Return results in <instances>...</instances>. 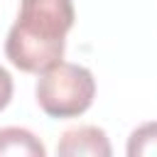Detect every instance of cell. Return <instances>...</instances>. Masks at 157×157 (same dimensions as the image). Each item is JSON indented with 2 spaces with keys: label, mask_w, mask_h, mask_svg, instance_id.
Masks as SVG:
<instances>
[{
  "label": "cell",
  "mask_w": 157,
  "mask_h": 157,
  "mask_svg": "<svg viewBox=\"0 0 157 157\" xmlns=\"http://www.w3.org/2000/svg\"><path fill=\"white\" fill-rule=\"evenodd\" d=\"M56 157H113L110 140L98 125H76L61 132Z\"/></svg>",
  "instance_id": "obj_3"
},
{
  "label": "cell",
  "mask_w": 157,
  "mask_h": 157,
  "mask_svg": "<svg viewBox=\"0 0 157 157\" xmlns=\"http://www.w3.org/2000/svg\"><path fill=\"white\" fill-rule=\"evenodd\" d=\"M0 157H47L44 142L27 128H0Z\"/></svg>",
  "instance_id": "obj_4"
},
{
  "label": "cell",
  "mask_w": 157,
  "mask_h": 157,
  "mask_svg": "<svg viewBox=\"0 0 157 157\" xmlns=\"http://www.w3.org/2000/svg\"><path fill=\"white\" fill-rule=\"evenodd\" d=\"M12 88H15V86H12L10 71L0 66V110L7 108V103H10V98H12Z\"/></svg>",
  "instance_id": "obj_6"
},
{
  "label": "cell",
  "mask_w": 157,
  "mask_h": 157,
  "mask_svg": "<svg viewBox=\"0 0 157 157\" xmlns=\"http://www.w3.org/2000/svg\"><path fill=\"white\" fill-rule=\"evenodd\" d=\"M128 157H157V120L142 123L128 137Z\"/></svg>",
  "instance_id": "obj_5"
},
{
  "label": "cell",
  "mask_w": 157,
  "mask_h": 157,
  "mask_svg": "<svg viewBox=\"0 0 157 157\" xmlns=\"http://www.w3.org/2000/svg\"><path fill=\"white\" fill-rule=\"evenodd\" d=\"M34 96L37 105L49 118H76L91 108L96 98V78L81 64L59 61L39 74Z\"/></svg>",
  "instance_id": "obj_2"
},
{
  "label": "cell",
  "mask_w": 157,
  "mask_h": 157,
  "mask_svg": "<svg viewBox=\"0 0 157 157\" xmlns=\"http://www.w3.org/2000/svg\"><path fill=\"white\" fill-rule=\"evenodd\" d=\"M74 17L71 0H20L17 20L5 39V54L12 66L27 74H44L64 61Z\"/></svg>",
  "instance_id": "obj_1"
}]
</instances>
